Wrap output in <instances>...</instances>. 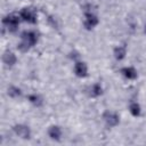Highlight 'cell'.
<instances>
[{"instance_id":"cell-3","label":"cell","mask_w":146,"mask_h":146,"mask_svg":"<svg viewBox=\"0 0 146 146\" xmlns=\"http://www.w3.org/2000/svg\"><path fill=\"white\" fill-rule=\"evenodd\" d=\"M18 14L22 22H25L27 24H36L38 22V13L32 7H24L19 10Z\"/></svg>"},{"instance_id":"cell-12","label":"cell","mask_w":146,"mask_h":146,"mask_svg":"<svg viewBox=\"0 0 146 146\" xmlns=\"http://www.w3.org/2000/svg\"><path fill=\"white\" fill-rule=\"evenodd\" d=\"M127 46L125 44H117L113 49V56L117 62H121L127 56Z\"/></svg>"},{"instance_id":"cell-9","label":"cell","mask_w":146,"mask_h":146,"mask_svg":"<svg viewBox=\"0 0 146 146\" xmlns=\"http://www.w3.org/2000/svg\"><path fill=\"white\" fill-rule=\"evenodd\" d=\"M49 138L51 140H55V141H59L63 137V129L57 125V124H52L48 128V131H47Z\"/></svg>"},{"instance_id":"cell-14","label":"cell","mask_w":146,"mask_h":146,"mask_svg":"<svg viewBox=\"0 0 146 146\" xmlns=\"http://www.w3.org/2000/svg\"><path fill=\"white\" fill-rule=\"evenodd\" d=\"M129 112L133 117H139L141 115V106L138 102H131L129 104Z\"/></svg>"},{"instance_id":"cell-16","label":"cell","mask_w":146,"mask_h":146,"mask_svg":"<svg viewBox=\"0 0 146 146\" xmlns=\"http://www.w3.org/2000/svg\"><path fill=\"white\" fill-rule=\"evenodd\" d=\"M144 32H145V34H146V25L144 26Z\"/></svg>"},{"instance_id":"cell-7","label":"cell","mask_w":146,"mask_h":146,"mask_svg":"<svg viewBox=\"0 0 146 146\" xmlns=\"http://www.w3.org/2000/svg\"><path fill=\"white\" fill-rule=\"evenodd\" d=\"M73 72H74V74H75V76H78V78H80V79L87 78L88 74H89V73H88L89 70H88L87 63L83 62V60H81V59L75 60V62H74V65H73Z\"/></svg>"},{"instance_id":"cell-6","label":"cell","mask_w":146,"mask_h":146,"mask_svg":"<svg viewBox=\"0 0 146 146\" xmlns=\"http://www.w3.org/2000/svg\"><path fill=\"white\" fill-rule=\"evenodd\" d=\"M13 131L17 137H19L21 139H25V140L30 139L32 136L31 128L24 123H17V124L13 125Z\"/></svg>"},{"instance_id":"cell-4","label":"cell","mask_w":146,"mask_h":146,"mask_svg":"<svg viewBox=\"0 0 146 146\" xmlns=\"http://www.w3.org/2000/svg\"><path fill=\"white\" fill-rule=\"evenodd\" d=\"M99 24L98 16L92 11V9L84 10V19H83V26L87 30H94Z\"/></svg>"},{"instance_id":"cell-2","label":"cell","mask_w":146,"mask_h":146,"mask_svg":"<svg viewBox=\"0 0 146 146\" xmlns=\"http://www.w3.org/2000/svg\"><path fill=\"white\" fill-rule=\"evenodd\" d=\"M21 22H22V19L19 17V14H8L2 18L3 26L10 33H16L18 31Z\"/></svg>"},{"instance_id":"cell-10","label":"cell","mask_w":146,"mask_h":146,"mask_svg":"<svg viewBox=\"0 0 146 146\" xmlns=\"http://www.w3.org/2000/svg\"><path fill=\"white\" fill-rule=\"evenodd\" d=\"M120 72L127 80H136L138 78V71L133 66H124L120 70Z\"/></svg>"},{"instance_id":"cell-13","label":"cell","mask_w":146,"mask_h":146,"mask_svg":"<svg viewBox=\"0 0 146 146\" xmlns=\"http://www.w3.org/2000/svg\"><path fill=\"white\" fill-rule=\"evenodd\" d=\"M27 100H29L33 106H35V107H41V106L43 105V103H44L42 96L39 95V94H30V95L27 96Z\"/></svg>"},{"instance_id":"cell-15","label":"cell","mask_w":146,"mask_h":146,"mask_svg":"<svg viewBox=\"0 0 146 146\" xmlns=\"http://www.w3.org/2000/svg\"><path fill=\"white\" fill-rule=\"evenodd\" d=\"M22 94H23L22 89L19 87H17V86H14V84L9 86L8 89H7V95L9 97H11V98H18V97L22 96Z\"/></svg>"},{"instance_id":"cell-11","label":"cell","mask_w":146,"mask_h":146,"mask_svg":"<svg viewBox=\"0 0 146 146\" xmlns=\"http://www.w3.org/2000/svg\"><path fill=\"white\" fill-rule=\"evenodd\" d=\"M103 92H104V88H103V86H102L100 82H95V83H92V84L89 87V89H88V94H89V96L92 97V98H98V97H100V96L103 95Z\"/></svg>"},{"instance_id":"cell-1","label":"cell","mask_w":146,"mask_h":146,"mask_svg":"<svg viewBox=\"0 0 146 146\" xmlns=\"http://www.w3.org/2000/svg\"><path fill=\"white\" fill-rule=\"evenodd\" d=\"M39 41V35L33 30H25L21 33V42L17 44V49L22 52H27Z\"/></svg>"},{"instance_id":"cell-8","label":"cell","mask_w":146,"mask_h":146,"mask_svg":"<svg viewBox=\"0 0 146 146\" xmlns=\"http://www.w3.org/2000/svg\"><path fill=\"white\" fill-rule=\"evenodd\" d=\"M2 63L6 67H13L16 65L17 63V56L15 52L10 51V50H6L3 54H2Z\"/></svg>"},{"instance_id":"cell-5","label":"cell","mask_w":146,"mask_h":146,"mask_svg":"<svg viewBox=\"0 0 146 146\" xmlns=\"http://www.w3.org/2000/svg\"><path fill=\"white\" fill-rule=\"evenodd\" d=\"M102 117H103L104 123L108 128H114V127L119 125V123H120V115L114 111H110V110L105 111L103 113Z\"/></svg>"}]
</instances>
